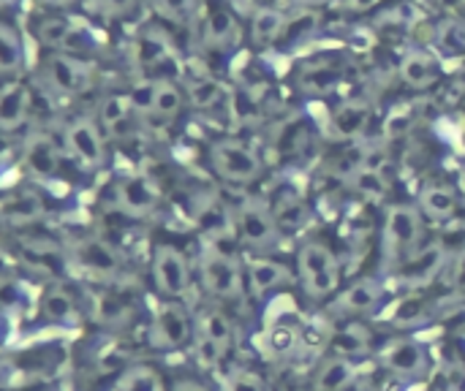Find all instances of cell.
<instances>
[{"instance_id":"cell-37","label":"cell","mask_w":465,"mask_h":391,"mask_svg":"<svg viewBox=\"0 0 465 391\" xmlns=\"http://www.w3.org/2000/svg\"><path fill=\"white\" fill-rule=\"evenodd\" d=\"M196 335H202V337L218 343L221 348H229V346H232V337H234V329H232V321H229V316H226L223 310L210 308V310H204V313L199 316V321H196Z\"/></svg>"},{"instance_id":"cell-23","label":"cell","mask_w":465,"mask_h":391,"mask_svg":"<svg viewBox=\"0 0 465 391\" xmlns=\"http://www.w3.org/2000/svg\"><path fill=\"white\" fill-rule=\"evenodd\" d=\"M398 76L409 90H430L441 79V65L428 49H409L398 63Z\"/></svg>"},{"instance_id":"cell-21","label":"cell","mask_w":465,"mask_h":391,"mask_svg":"<svg viewBox=\"0 0 465 391\" xmlns=\"http://www.w3.org/2000/svg\"><path fill=\"white\" fill-rule=\"evenodd\" d=\"M22 161L27 166L30 174L41 177V180H52L60 174V166H63V155H60V147L57 142L52 139V133H44V131H35L25 139L22 144Z\"/></svg>"},{"instance_id":"cell-16","label":"cell","mask_w":465,"mask_h":391,"mask_svg":"<svg viewBox=\"0 0 465 391\" xmlns=\"http://www.w3.org/2000/svg\"><path fill=\"white\" fill-rule=\"evenodd\" d=\"M33 90L22 79H5L0 82V131L16 133L27 125L33 114Z\"/></svg>"},{"instance_id":"cell-12","label":"cell","mask_w":465,"mask_h":391,"mask_svg":"<svg viewBox=\"0 0 465 391\" xmlns=\"http://www.w3.org/2000/svg\"><path fill=\"white\" fill-rule=\"evenodd\" d=\"M95 120H98L104 136L114 139V142L134 139L136 136V125L142 122L136 109L131 106L128 93H106V95H101Z\"/></svg>"},{"instance_id":"cell-8","label":"cell","mask_w":465,"mask_h":391,"mask_svg":"<svg viewBox=\"0 0 465 391\" xmlns=\"http://www.w3.org/2000/svg\"><path fill=\"white\" fill-rule=\"evenodd\" d=\"M234 229L240 234V239L248 245V248H256V250H267V248H275L278 239L283 237L275 218H272V210H270V201L264 199H256V196H248L237 212H234Z\"/></svg>"},{"instance_id":"cell-6","label":"cell","mask_w":465,"mask_h":391,"mask_svg":"<svg viewBox=\"0 0 465 391\" xmlns=\"http://www.w3.org/2000/svg\"><path fill=\"white\" fill-rule=\"evenodd\" d=\"M196 35L204 52L210 54H229L237 49L242 38V22L229 0H210L204 8H199Z\"/></svg>"},{"instance_id":"cell-43","label":"cell","mask_w":465,"mask_h":391,"mask_svg":"<svg viewBox=\"0 0 465 391\" xmlns=\"http://www.w3.org/2000/svg\"><path fill=\"white\" fill-rule=\"evenodd\" d=\"M84 3H87V8L95 16H101L106 22L128 19L136 11V5H139V0H84Z\"/></svg>"},{"instance_id":"cell-39","label":"cell","mask_w":465,"mask_h":391,"mask_svg":"<svg viewBox=\"0 0 465 391\" xmlns=\"http://www.w3.org/2000/svg\"><path fill=\"white\" fill-rule=\"evenodd\" d=\"M76 313V305H74V297L65 291V288H49L41 299V316L46 321H54V324H63V321H71Z\"/></svg>"},{"instance_id":"cell-50","label":"cell","mask_w":465,"mask_h":391,"mask_svg":"<svg viewBox=\"0 0 465 391\" xmlns=\"http://www.w3.org/2000/svg\"><path fill=\"white\" fill-rule=\"evenodd\" d=\"M11 150H14V147H11V133H3V131H0V161H5V158L11 155Z\"/></svg>"},{"instance_id":"cell-17","label":"cell","mask_w":465,"mask_h":391,"mask_svg":"<svg viewBox=\"0 0 465 391\" xmlns=\"http://www.w3.org/2000/svg\"><path fill=\"white\" fill-rule=\"evenodd\" d=\"M371 122H373V103L362 95L341 101L330 114V131L341 142L360 139L371 128Z\"/></svg>"},{"instance_id":"cell-1","label":"cell","mask_w":465,"mask_h":391,"mask_svg":"<svg viewBox=\"0 0 465 391\" xmlns=\"http://www.w3.org/2000/svg\"><path fill=\"white\" fill-rule=\"evenodd\" d=\"M30 33L44 46V52H68V54H82V57H90L98 52V41L87 30V24H79L65 11L44 8L41 14L30 19Z\"/></svg>"},{"instance_id":"cell-41","label":"cell","mask_w":465,"mask_h":391,"mask_svg":"<svg viewBox=\"0 0 465 391\" xmlns=\"http://www.w3.org/2000/svg\"><path fill=\"white\" fill-rule=\"evenodd\" d=\"M134 316V308L117 297H101L95 302V318L106 327H123Z\"/></svg>"},{"instance_id":"cell-14","label":"cell","mask_w":465,"mask_h":391,"mask_svg":"<svg viewBox=\"0 0 465 391\" xmlns=\"http://www.w3.org/2000/svg\"><path fill=\"white\" fill-rule=\"evenodd\" d=\"M242 269L226 253H210L202 261V283L215 299H240L242 297Z\"/></svg>"},{"instance_id":"cell-29","label":"cell","mask_w":465,"mask_h":391,"mask_svg":"<svg viewBox=\"0 0 465 391\" xmlns=\"http://www.w3.org/2000/svg\"><path fill=\"white\" fill-rule=\"evenodd\" d=\"M46 215V204L35 191H14L0 199V218L11 226H30Z\"/></svg>"},{"instance_id":"cell-47","label":"cell","mask_w":465,"mask_h":391,"mask_svg":"<svg viewBox=\"0 0 465 391\" xmlns=\"http://www.w3.org/2000/svg\"><path fill=\"white\" fill-rule=\"evenodd\" d=\"M384 0H341V5L346 8V11H351V14H368V11H373V8H379Z\"/></svg>"},{"instance_id":"cell-32","label":"cell","mask_w":465,"mask_h":391,"mask_svg":"<svg viewBox=\"0 0 465 391\" xmlns=\"http://www.w3.org/2000/svg\"><path fill=\"white\" fill-rule=\"evenodd\" d=\"M330 348H332L335 357H343V359H351V362H354V359H362V357L371 354V348H373V335H371V329L362 327V324H346V327H341V329L332 335Z\"/></svg>"},{"instance_id":"cell-55","label":"cell","mask_w":465,"mask_h":391,"mask_svg":"<svg viewBox=\"0 0 465 391\" xmlns=\"http://www.w3.org/2000/svg\"><path fill=\"white\" fill-rule=\"evenodd\" d=\"M463 191H465V171H463Z\"/></svg>"},{"instance_id":"cell-20","label":"cell","mask_w":465,"mask_h":391,"mask_svg":"<svg viewBox=\"0 0 465 391\" xmlns=\"http://www.w3.org/2000/svg\"><path fill=\"white\" fill-rule=\"evenodd\" d=\"M188 340H191V321L185 310L174 302L163 305L150 327V346L161 351H172V348H183Z\"/></svg>"},{"instance_id":"cell-13","label":"cell","mask_w":465,"mask_h":391,"mask_svg":"<svg viewBox=\"0 0 465 391\" xmlns=\"http://www.w3.org/2000/svg\"><path fill=\"white\" fill-rule=\"evenodd\" d=\"M109 196H112V204L128 218H147V215H153L158 210L155 188L139 174L117 177L112 182V188H109Z\"/></svg>"},{"instance_id":"cell-27","label":"cell","mask_w":465,"mask_h":391,"mask_svg":"<svg viewBox=\"0 0 465 391\" xmlns=\"http://www.w3.org/2000/svg\"><path fill=\"white\" fill-rule=\"evenodd\" d=\"M25 33L22 27L0 14V82L5 79H19V73L25 71Z\"/></svg>"},{"instance_id":"cell-5","label":"cell","mask_w":465,"mask_h":391,"mask_svg":"<svg viewBox=\"0 0 465 391\" xmlns=\"http://www.w3.org/2000/svg\"><path fill=\"white\" fill-rule=\"evenodd\" d=\"M210 166L232 185H251L264 171L259 152L237 136H221L210 144Z\"/></svg>"},{"instance_id":"cell-42","label":"cell","mask_w":465,"mask_h":391,"mask_svg":"<svg viewBox=\"0 0 465 391\" xmlns=\"http://www.w3.org/2000/svg\"><path fill=\"white\" fill-rule=\"evenodd\" d=\"M117 391H166L163 389V381L155 370L150 367H131L120 384H117Z\"/></svg>"},{"instance_id":"cell-45","label":"cell","mask_w":465,"mask_h":391,"mask_svg":"<svg viewBox=\"0 0 465 391\" xmlns=\"http://www.w3.org/2000/svg\"><path fill=\"white\" fill-rule=\"evenodd\" d=\"M223 391H264V381L256 376V373H248V370H237L226 378Z\"/></svg>"},{"instance_id":"cell-36","label":"cell","mask_w":465,"mask_h":391,"mask_svg":"<svg viewBox=\"0 0 465 391\" xmlns=\"http://www.w3.org/2000/svg\"><path fill=\"white\" fill-rule=\"evenodd\" d=\"M430 41L444 57H465V19L450 16L436 22Z\"/></svg>"},{"instance_id":"cell-26","label":"cell","mask_w":465,"mask_h":391,"mask_svg":"<svg viewBox=\"0 0 465 391\" xmlns=\"http://www.w3.org/2000/svg\"><path fill=\"white\" fill-rule=\"evenodd\" d=\"M381 302H384V286L373 278H360L349 288L341 291L335 302V313L357 318V316L373 313Z\"/></svg>"},{"instance_id":"cell-18","label":"cell","mask_w":465,"mask_h":391,"mask_svg":"<svg viewBox=\"0 0 465 391\" xmlns=\"http://www.w3.org/2000/svg\"><path fill=\"white\" fill-rule=\"evenodd\" d=\"M71 253H74V261L82 269L93 272L95 278H117V272L123 267L120 253L109 242H104L98 237H79V239H74Z\"/></svg>"},{"instance_id":"cell-25","label":"cell","mask_w":465,"mask_h":391,"mask_svg":"<svg viewBox=\"0 0 465 391\" xmlns=\"http://www.w3.org/2000/svg\"><path fill=\"white\" fill-rule=\"evenodd\" d=\"M272 218L281 229V234H297L311 223V207L308 201L289 185L278 188L272 201H270Z\"/></svg>"},{"instance_id":"cell-49","label":"cell","mask_w":465,"mask_h":391,"mask_svg":"<svg viewBox=\"0 0 465 391\" xmlns=\"http://www.w3.org/2000/svg\"><path fill=\"white\" fill-rule=\"evenodd\" d=\"M35 3L44 5V8H49V11H65V8L76 5L79 0H35Z\"/></svg>"},{"instance_id":"cell-4","label":"cell","mask_w":465,"mask_h":391,"mask_svg":"<svg viewBox=\"0 0 465 391\" xmlns=\"http://www.w3.org/2000/svg\"><path fill=\"white\" fill-rule=\"evenodd\" d=\"M297 275L305 294L313 299H327L341 288V261L335 250L319 239H311L297 250Z\"/></svg>"},{"instance_id":"cell-3","label":"cell","mask_w":465,"mask_h":391,"mask_svg":"<svg viewBox=\"0 0 465 391\" xmlns=\"http://www.w3.org/2000/svg\"><path fill=\"white\" fill-rule=\"evenodd\" d=\"M38 82L60 98H79L95 84V71L90 57L68 52H44L38 63Z\"/></svg>"},{"instance_id":"cell-44","label":"cell","mask_w":465,"mask_h":391,"mask_svg":"<svg viewBox=\"0 0 465 391\" xmlns=\"http://www.w3.org/2000/svg\"><path fill=\"white\" fill-rule=\"evenodd\" d=\"M223 354H226V348H221L218 343H213V340L196 335V359H199L202 367H215V365H221Z\"/></svg>"},{"instance_id":"cell-28","label":"cell","mask_w":465,"mask_h":391,"mask_svg":"<svg viewBox=\"0 0 465 391\" xmlns=\"http://www.w3.org/2000/svg\"><path fill=\"white\" fill-rule=\"evenodd\" d=\"M422 218H430L436 223H447L460 212V193L455 185L447 182H428L420 191V201H417Z\"/></svg>"},{"instance_id":"cell-34","label":"cell","mask_w":465,"mask_h":391,"mask_svg":"<svg viewBox=\"0 0 465 391\" xmlns=\"http://www.w3.org/2000/svg\"><path fill=\"white\" fill-rule=\"evenodd\" d=\"M193 215L199 220V226L215 237V239H223L234 231V215L221 204V199L215 196H207V199H199V204L193 207Z\"/></svg>"},{"instance_id":"cell-10","label":"cell","mask_w":465,"mask_h":391,"mask_svg":"<svg viewBox=\"0 0 465 391\" xmlns=\"http://www.w3.org/2000/svg\"><path fill=\"white\" fill-rule=\"evenodd\" d=\"M63 144L87 169H98L106 161V136L95 117L79 114L63 125Z\"/></svg>"},{"instance_id":"cell-30","label":"cell","mask_w":465,"mask_h":391,"mask_svg":"<svg viewBox=\"0 0 465 391\" xmlns=\"http://www.w3.org/2000/svg\"><path fill=\"white\" fill-rule=\"evenodd\" d=\"M346 185L365 199H384L390 193V177L381 166L371 163V161H357L349 171H346Z\"/></svg>"},{"instance_id":"cell-33","label":"cell","mask_w":465,"mask_h":391,"mask_svg":"<svg viewBox=\"0 0 465 391\" xmlns=\"http://www.w3.org/2000/svg\"><path fill=\"white\" fill-rule=\"evenodd\" d=\"M248 283L256 294H270L281 286H286L292 280V269L281 261L272 259H253L245 269Z\"/></svg>"},{"instance_id":"cell-2","label":"cell","mask_w":465,"mask_h":391,"mask_svg":"<svg viewBox=\"0 0 465 391\" xmlns=\"http://www.w3.org/2000/svg\"><path fill=\"white\" fill-rule=\"evenodd\" d=\"M128 98L139 120L161 125L174 122L188 109L185 90L172 76H144L136 87L128 90Z\"/></svg>"},{"instance_id":"cell-15","label":"cell","mask_w":465,"mask_h":391,"mask_svg":"<svg viewBox=\"0 0 465 391\" xmlns=\"http://www.w3.org/2000/svg\"><path fill=\"white\" fill-rule=\"evenodd\" d=\"M134 60L144 71V76H169V65L174 63L172 38L158 27L142 30L134 41Z\"/></svg>"},{"instance_id":"cell-52","label":"cell","mask_w":465,"mask_h":391,"mask_svg":"<svg viewBox=\"0 0 465 391\" xmlns=\"http://www.w3.org/2000/svg\"><path fill=\"white\" fill-rule=\"evenodd\" d=\"M300 5H322V3H330V0H297Z\"/></svg>"},{"instance_id":"cell-46","label":"cell","mask_w":465,"mask_h":391,"mask_svg":"<svg viewBox=\"0 0 465 391\" xmlns=\"http://www.w3.org/2000/svg\"><path fill=\"white\" fill-rule=\"evenodd\" d=\"M447 283L455 288V291H463L465 294V245L460 250H455L447 261Z\"/></svg>"},{"instance_id":"cell-40","label":"cell","mask_w":465,"mask_h":391,"mask_svg":"<svg viewBox=\"0 0 465 391\" xmlns=\"http://www.w3.org/2000/svg\"><path fill=\"white\" fill-rule=\"evenodd\" d=\"M430 318V302H425L422 297H406L395 305L392 321L395 327H420Z\"/></svg>"},{"instance_id":"cell-22","label":"cell","mask_w":465,"mask_h":391,"mask_svg":"<svg viewBox=\"0 0 465 391\" xmlns=\"http://www.w3.org/2000/svg\"><path fill=\"white\" fill-rule=\"evenodd\" d=\"M286 24H289V14H286V11H281L278 5L259 3V5H253V11H251L245 35H248L251 46L267 49V46L281 44V38H283V33H286Z\"/></svg>"},{"instance_id":"cell-53","label":"cell","mask_w":465,"mask_h":391,"mask_svg":"<svg viewBox=\"0 0 465 391\" xmlns=\"http://www.w3.org/2000/svg\"><path fill=\"white\" fill-rule=\"evenodd\" d=\"M234 3H242V5H259V0H234Z\"/></svg>"},{"instance_id":"cell-24","label":"cell","mask_w":465,"mask_h":391,"mask_svg":"<svg viewBox=\"0 0 465 391\" xmlns=\"http://www.w3.org/2000/svg\"><path fill=\"white\" fill-rule=\"evenodd\" d=\"M381 365L395 378H417L428 370V348L417 340H398L381 354Z\"/></svg>"},{"instance_id":"cell-51","label":"cell","mask_w":465,"mask_h":391,"mask_svg":"<svg viewBox=\"0 0 465 391\" xmlns=\"http://www.w3.org/2000/svg\"><path fill=\"white\" fill-rule=\"evenodd\" d=\"M174 391H210L207 386H202V384H196V381H183V384H177Z\"/></svg>"},{"instance_id":"cell-48","label":"cell","mask_w":465,"mask_h":391,"mask_svg":"<svg viewBox=\"0 0 465 391\" xmlns=\"http://www.w3.org/2000/svg\"><path fill=\"white\" fill-rule=\"evenodd\" d=\"M270 340H272L275 351H289L294 346V332L292 329H275Z\"/></svg>"},{"instance_id":"cell-19","label":"cell","mask_w":465,"mask_h":391,"mask_svg":"<svg viewBox=\"0 0 465 391\" xmlns=\"http://www.w3.org/2000/svg\"><path fill=\"white\" fill-rule=\"evenodd\" d=\"M450 261V253L441 242H433V245H420L401 267V278L411 286V288H422V286H430L441 269L447 267Z\"/></svg>"},{"instance_id":"cell-7","label":"cell","mask_w":465,"mask_h":391,"mask_svg":"<svg viewBox=\"0 0 465 391\" xmlns=\"http://www.w3.org/2000/svg\"><path fill=\"white\" fill-rule=\"evenodd\" d=\"M425 237V220L417 204H390L384 212V226H381V245L384 250L398 259L406 261Z\"/></svg>"},{"instance_id":"cell-38","label":"cell","mask_w":465,"mask_h":391,"mask_svg":"<svg viewBox=\"0 0 465 391\" xmlns=\"http://www.w3.org/2000/svg\"><path fill=\"white\" fill-rule=\"evenodd\" d=\"M163 22L172 24H191L202 8L199 0H144Z\"/></svg>"},{"instance_id":"cell-35","label":"cell","mask_w":465,"mask_h":391,"mask_svg":"<svg viewBox=\"0 0 465 391\" xmlns=\"http://www.w3.org/2000/svg\"><path fill=\"white\" fill-rule=\"evenodd\" d=\"M357 378V370L351 365V359L343 357H332L327 359L313 381V391H346Z\"/></svg>"},{"instance_id":"cell-54","label":"cell","mask_w":465,"mask_h":391,"mask_svg":"<svg viewBox=\"0 0 465 391\" xmlns=\"http://www.w3.org/2000/svg\"><path fill=\"white\" fill-rule=\"evenodd\" d=\"M0 288H3V275H0Z\"/></svg>"},{"instance_id":"cell-31","label":"cell","mask_w":465,"mask_h":391,"mask_svg":"<svg viewBox=\"0 0 465 391\" xmlns=\"http://www.w3.org/2000/svg\"><path fill=\"white\" fill-rule=\"evenodd\" d=\"M183 90L188 106L199 112H215L229 103V90L215 76H193Z\"/></svg>"},{"instance_id":"cell-11","label":"cell","mask_w":465,"mask_h":391,"mask_svg":"<svg viewBox=\"0 0 465 391\" xmlns=\"http://www.w3.org/2000/svg\"><path fill=\"white\" fill-rule=\"evenodd\" d=\"M153 280L163 297H183L191 286V267L180 248L155 245L153 250Z\"/></svg>"},{"instance_id":"cell-9","label":"cell","mask_w":465,"mask_h":391,"mask_svg":"<svg viewBox=\"0 0 465 391\" xmlns=\"http://www.w3.org/2000/svg\"><path fill=\"white\" fill-rule=\"evenodd\" d=\"M343 79H346V65L335 54L311 57L305 63H300L292 73L294 87L311 98H324V95L335 93L343 84Z\"/></svg>"}]
</instances>
